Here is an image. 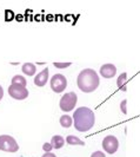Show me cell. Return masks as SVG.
<instances>
[{"label":"cell","mask_w":140,"mask_h":157,"mask_svg":"<svg viewBox=\"0 0 140 157\" xmlns=\"http://www.w3.org/2000/svg\"><path fill=\"white\" fill-rule=\"evenodd\" d=\"M73 122H74V128L78 131L86 132L94 126L95 123L94 112L90 108L80 106L73 113Z\"/></svg>","instance_id":"6da1fadb"},{"label":"cell","mask_w":140,"mask_h":157,"mask_svg":"<svg viewBox=\"0 0 140 157\" xmlns=\"http://www.w3.org/2000/svg\"><path fill=\"white\" fill-rule=\"evenodd\" d=\"M99 76L98 73L92 69H85L79 73L78 78H77V84L80 91L85 92V94H91L95 91L99 86Z\"/></svg>","instance_id":"7a4b0ae2"},{"label":"cell","mask_w":140,"mask_h":157,"mask_svg":"<svg viewBox=\"0 0 140 157\" xmlns=\"http://www.w3.org/2000/svg\"><path fill=\"white\" fill-rule=\"evenodd\" d=\"M77 102H78V96L76 94V92H68V94H64L61 97L59 106L62 111L68 112V111L74 110Z\"/></svg>","instance_id":"3957f363"},{"label":"cell","mask_w":140,"mask_h":157,"mask_svg":"<svg viewBox=\"0 0 140 157\" xmlns=\"http://www.w3.org/2000/svg\"><path fill=\"white\" fill-rule=\"evenodd\" d=\"M0 150L6 151V152H17L19 150V145L12 136L1 135L0 136Z\"/></svg>","instance_id":"277c9868"},{"label":"cell","mask_w":140,"mask_h":157,"mask_svg":"<svg viewBox=\"0 0 140 157\" xmlns=\"http://www.w3.org/2000/svg\"><path fill=\"white\" fill-rule=\"evenodd\" d=\"M8 94L17 101H23L28 97V90L19 84H11L8 86Z\"/></svg>","instance_id":"5b68a950"},{"label":"cell","mask_w":140,"mask_h":157,"mask_svg":"<svg viewBox=\"0 0 140 157\" xmlns=\"http://www.w3.org/2000/svg\"><path fill=\"white\" fill-rule=\"evenodd\" d=\"M66 86H67V79L61 73H57L51 78V89L55 94H60L65 91Z\"/></svg>","instance_id":"8992f818"},{"label":"cell","mask_w":140,"mask_h":157,"mask_svg":"<svg viewBox=\"0 0 140 157\" xmlns=\"http://www.w3.org/2000/svg\"><path fill=\"white\" fill-rule=\"evenodd\" d=\"M102 148L107 154H111V155L117 152L118 148H119V142H118L117 137L112 136V135L106 136L102 141Z\"/></svg>","instance_id":"52a82bcc"},{"label":"cell","mask_w":140,"mask_h":157,"mask_svg":"<svg viewBox=\"0 0 140 157\" xmlns=\"http://www.w3.org/2000/svg\"><path fill=\"white\" fill-rule=\"evenodd\" d=\"M116 73H117V67L113 64H105L100 67V75L104 78H113Z\"/></svg>","instance_id":"ba28073f"},{"label":"cell","mask_w":140,"mask_h":157,"mask_svg":"<svg viewBox=\"0 0 140 157\" xmlns=\"http://www.w3.org/2000/svg\"><path fill=\"white\" fill-rule=\"evenodd\" d=\"M47 80H48V69H44V70L38 73V76H35L34 78V84L37 86H44L46 85Z\"/></svg>","instance_id":"9c48e42d"},{"label":"cell","mask_w":140,"mask_h":157,"mask_svg":"<svg viewBox=\"0 0 140 157\" xmlns=\"http://www.w3.org/2000/svg\"><path fill=\"white\" fill-rule=\"evenodd\" d=\"M65 144V140L64 137L59 136V135H55L52 137V141H51V145L53 149H61Z\"/></svg>","instance_id":"30bf717a"},{"label":"cell","mask_w":140,"mask_h":157,"mask_svg":"<svg viewBox=\"0 0 140 157\" xmlns=\"http://www.w3.org/2000/svg\"><path fill=\"white\" fill-rule=\"evenodd\" d=\"M21 71H23L24 73L26 75V76H34V73H35V65L32 63H25L23 65V67H21Z\"/></svg>","instance_id":"8fae6325"},{"label":"cell","mask_w":140,"mask_h":157,"mask_svg":"<svg viewBox=\"0 0 140 157\" xmlns=\"http://www.w3.org/2000/svg\"><path fill=\"white\" fill-rule=\"evenodd\" d=\"M66 143L68 145H81V147L85 145V142H83L80 138H78L77 136H73V135H70L66 137Z\"/></svg>","instance_id":"7c38bea8"},{"label":"cell","mask_w":140,"mask_h":157,"mask_svg":"<svg viewBox=\"0 0 140 157\" xmlns=\"http://www.w3.org/2000/svg\"><path fill=\"white\" fill-rule=\"evenodd\" d=\"M72 123H73V119L68 115H64L60 117V124L62 128H70L72 125Z\"/></svg>","instance_id":"4fadbf2b"},{"label":"cell","mask_w":140,"mask_h":157,"mask_svg":"<svg viewBox=\"0 0 140 157\" xmlns=\"http://www.w3.org/2000/svg\"><path fill=\"white\" fill-rule=\"evenodd\" d=\"M126 78H127V73H126V72H123V73L119 76V78H118V80H117L118 86L120 87V89H123L124 91H126V86H124V84L126 83Z\"/></svg>","instance_id":"5bb4252c"},{"label":"cell","mask_w":140,"mask_h":157,"mask_svg":"<svg viewBox=\"0 0 140 157\" xmlns=\"http://www.w3.org/2000/svg\"><path fill=\"white\" fill-rule=\"evenodd\" d=\"M12 84H19V85H23V86L26 87L27 85V82H26V79L24 78L23 76H14L13 78H12Z\"/></svg>","instance_id":"9a60e30c"},{"label":"cell","mask_w":140,"mask_h":157,"mask_svg":"<svg viewBox=\"0 0 140 157\" xmlns=\"http://www.w3.org/2000/svg\"><path fill=\"white\" fill-rule=\"evenodd\" d=\"M53 65H54L57 69H66V67L71 66L72 63H70V62H67V63H58V62H54Z\"/></svg>","instance_id":"2e32d148"},{"label":"cell","mask_w":140,"mask_h":157,"mask_svg":"<svg viewBox=\"0 0 140 157\" xmlns=\"http://www.w3.org/2000/svg\"><path fill=\"white\" fill-rule=\"evenodd\" d=\"M42 149H44V151H45V152H51V150L53 149V148H52L51 143H45V144L42 145Z\"/></svg>","instance_id":"e0dca14e"},{"label":"cell","mask_w":140,"mask_h":157,"mask_svg":"<svg viewBox=\"0 0 140 157\" xmlns=\"http://www.w3.org/2000/svg\"><path fill=\"white\" fill-rule=\"evenodd\" d=\"M91 157H106V156H105V154L102 151H95V152H93L91 155Z\"/></svg>","instance_id":"ac0fdd59"},{"label":"cell","mask_w":140,"mask_h":157,"mask_svg":"<svg viewBox=\"0 0 140 157\" xmlns=\"http://www.w3.org/2000/svg\"><path fill=\"white\" fill-rule=\"evenodd\" d=\"M126 101H123V102H121V104H120V108H121V111H123V112H124V115H126V113H127V111H126Z\"/></svg>","instance_id":"d6986e66"},{"label":"cell","mask_w":140,"mask_h":157,"mask_svg":"<svg viewBox=\"0 0 140 157\" xmlns=\"http://www.w3.org/2000/svg\"><path fill=\"white\" fill-rule=\"evenodd\" d=\"M41 157H57V156H55L54 154H52V152H45Z\"/></svg>","instance_id":"ffe728a7"},{"label":"cell","mask_w":140,"mask_h":157,"mask_svg":"<svg viewBox=\"0 0 140 157\" xmlns=\"http://www.w3.org/2000/svg\"><path fill=\"white\" fill-rule=\"evenodd\" d=\"M2 97H4V89H2V86L0 85V101L2 99Z\"/></svg>","instance_id":"44dd1931"}]
</instances>
